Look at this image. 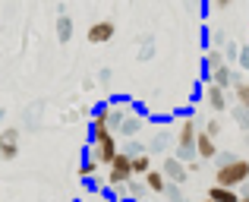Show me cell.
<instances>
[{
  "label": "cell",
  "instance_id": "obj_2",
  "mask_svg": "<svg viewBox=\"0 0 249 202\" xmlns=\"http://www.w3.org/2000/svg\"><path fill=\"white\" fill-rule=\"evenodd\" d=\"M196 139H199V127H196V120H183L180 129H177V142H174V155L183 161V165L196 158Z\"/></svg>",
  "mask_w": 249,
  "mask_h": 202
},
{
  "label": "cell",
  "instance_id": "obj_8",
  "mask_svg": "<svg viewBox=\"0 0 249 202\" xmlns=\"http://www.w3.org/2000/svg\"><path fill=\"white\" fill-rule=\"evenodd\" d=\"M161 174L167 177V184H177V186H180L183 180L189 177V174H186V165H183L177 155H167V158H164V165H161Z\"/></svg>",
  "mask_w": 249,
  "mask_h": 202
},
{
  "label": "cell",
  "instance_id": "obj_13",
  "mask_svg": "<svg viewBox=\"0 0 249 202\" xmlns=\"http://www.w3.org/2000/svg\"><path fill=\"white\" fill-rule=\"evenodd\" d=\"M212 202H240V190H227V186H208V193H205Z\"/></svg>",
  "mask_w": 249,
  "mask_h": 202
},
{
  "label": "cell",
  "instance_id": "obj_20",
  "mask_svg": "<svg viewBox=\"0 0 249 202\" xmlns=\"http://www.w3.org/2000/svg\"><path fill=\"white\" fill-rule=\"evenodd\" d=\"M95 174H98V161L91 158L89 152H85V161H82V165H79V177H85V180H91V177H95Z\"/></svg>",
  "mask_w": 249,
  "mask_h": 202
},
{
  "label": "cell",
  "instance_id": "obj_16",
  "mask_svg": "<svg viewBox=\"0 0 249 202\" xmlns=\"http://www.w3.org/2000/svg\"><path fill=\"white\" fill-rule=\"evenodd\" d=\"M54 25H57V41L67 44L70 38H73V19H70V16H57Z\"/></svg>",
  "mask_w": 249,
  "mask_h": 202
},
{
  "label": "cell",
  "instance_id": "obj_28",
  "mask_svg": "<svg viewBox=\"0 0 249 202\" xmlns=\"http://www.w3.org/2000/svg\"><path fill=\"white\" fill-rule=\"evenodd\" d=\"M214 10L224 13V10H231V3H227V0H218V3H214Z\"/></svg>",
  "mask_w": 249,
  "mask_h": 202
},
{
  "label": "cell",
  "instance_id": "obj_6",
  "mask_svg": "<svg viewBox=\"0 0 249 202\" xmlns=\"http://www.w3.org/2000/svg\"><path fill=\"white\" fill-rule=\"evenodd\" d=\"M107 114H110V104H101V108L91 114V127H89L91 142H101V139H107V136H114L110 127H107Z\"/></svg>",
  "mask_w": 249,
  "mask_h": 202
},
{
  "label": "cell",
  "instance_id": "obj_9",
  "mask_svg": "<svg viewBox=\"0 0 249 202\" xmlns=\"http://www.w3.org/2000/svg\"><path fill=\"white\" fill-rule=\"evenodd\" d=\"M205 82H212V86H218V89H224V92H231L233 89V82H237V73H233L231 67H218V70H212V73H205Z\"/></svg>",
  "mask_w": 249,
  "mask_h": 202
},
{
  "label": "cell",
  "instance_id": "obj_5",
  "mask_svg": "<svg viewBox=\"0 0 249 202\" xmlns=\"http://www.w3.org/2000/svg\"><path fill=\"white\" fill-rule=\"evenodd\" d=\"M114 35H117V22L114 19H98V22H91L89 29H85L89 44H107Z\"/></svg>",
  "mask_w": 249,
  "mask_h": 202
},
{
  "label": "cell",
  "instance_id": "obj_27",
  "mask_svg": "<svg viewBox=\"0 0 249 202\" xmlns=\"http://www.w3.org/2000/svg\"><path fill=\"white\" fill-rule=\"evenodd\" d=\"M199 171H202V161H199V158L186 161V174H199Z\"/></svg>",
  "mask_w": 249,
  "mask_h": 202
},
{
  "label": "cell",
  "instance_id": "obj_4",
  "mask_svg": "<svg viewBox=\"0 0 249 202\" xmlns=\"http://www.w3.org/2000/svg\"><path fill=\"white\" fill-rule=\"evenodd\" d=\"M89 155L98 161V167H110L114 158L120 155V148H117V136H107V139H101V142H91Z\"/></svg>",
  "mask_w": 249,
  "mask_h": 202
},
{
  "label": "cell",
  "instance_id": "obj_32",
  "mask_svg": "<svg viewBox=\"0 0 249 202\" xmlns=\"http://www.w3.org/2000/svg\"><path fill=\"white\" fill-rule=\"evenodd\" d=\"M202 202H212V199H208V196H205V199H202Z\"/></svg>",
  "mask_w": 249,
  "mask_h": 202
},
{
  "label": "cell",
  "instance_id": "obj_1",
  "mask_svg": "<svg viewBox=\"0 0 249 202\" xmlns=\"http://www.w3.org/2000/svg\"><path fill=\"white\" fill-rule=\"evenodd\" d=\"M249 184V158H237L233 155L227 165H221L214 171V186H227V190H240Z\"/></svg>",
  "mask_w": 249,
  "mask_h": 202
},
{
  "label": "cell",
  "instance_id": "obj_3",
  "mask_svg": "<svg viewBox=\"0 0 249 202\" xmlns=\"http://www.w3.org/2000/svg\"><path fill=\"white\" fill-rule=\"evenodd\" d=\"M129 180H136L133 177V158L126 152H120L114 158V165L107 167V186H126Z\"/></svg>",
  "mask_w": 249,
  "mask_h": 202
},
{
  "label": "cell",
  "instance_id": "obj_14",
  "mask_svg": "<svg viewBox=\"0 0 249 202\" xmlns=\"http://www.w3.org/2000/svg\"><path fill=\"white\" fill-rule=\"evenodd\" d=\"M233 101L249 110V79H243V73H237V82H233Z\"/></svg>",
  "mask_w": 249,
  "mask_h": 202
},
{
  "label": "cell",
  "instance_id": "obj_29",
  "mask_svg": "<svg viewBox=\"0 0 249 202\" xmlns=\"http://www.w3.org/2000/svg\"><path fill=\"white\" fill-rule=\"evenodd\" d=\"M243 129H246V133H249V117H246V123H243Z\"/></svg>",
  "mask_w": 249,
  "mask_h": 202
},
{
  "label": "cell",
  "instance_id": "obj_26",
  "mask_svg": "<svg viewBox=\"0 0 249 202\" xmlns=\"http://www.w3.org/2000/svg\"><path fill=\"white\" fill-rule=\"evenodd\" d=\"M237 63H240L243 70H249V44H246V48H240V57H237Z\"/></svg>",
  "mask_w": 249,
  "mask_h": 202
},
{
  "label": "cell",
  "instance_id": "obj_31",
  "mask_svg": "<svg viewBox=\"0 0 249 202\" xmlns=\"http://www.w3.org/2000/svg\"><path fill=\"white\" fill-rule=\"evenodd\" d=\"M243 142H246V146H249V133H246V136H243Z\"/></svg>",
  "mask_w": 249,
  "mask_h": 202
},
{
  "label": "cell",
  "instance_id": "obj_25",
  "mask_svg": "<svg viewBox=\"0 0 249 202\" xmlns=\"http://www.w3.org/2000/svg\"><path fill=\"white\" fill-rule=\"evenodd\" d=\"M110 79H114V70H110V67H104L101 73H98V82H101V86H107Z\"/></svg>",
  "mask_w": 249,
  "mask_h": 202
},
{
  "label": "cell",
  "instance_id": "obj_24",
  "mask_svg": "<svg viewBox=\"0 0 249 202\" xmlns=\"http://www.w3.org/2000/svg\"><path fill=\"white\" fill-rule=\"evenodd\" d=\"M231 114H233V120H240V127H243V123H246V117H249V110H243V108L237 104V108H231Z\"/></svg>",
  "mask_w": 249,
  "mask_h": 202
},
{
  "label": "cell",
  "instance_id": "obj_11",
  "mask_svg": "<svg viewBox=\"0 0 249 202\" xmlns=\"http://www.w3.org/2000/svg\"><path fill=\"white\" fill-rule=\"evenodd\" d=\"M196 158H199V161L218 158V146H214V139H208L202 129H199V139H196Z\"/></svg>",
  "mask_w": 249,
  "mask_h": 202
},
{
  "label": "cell",
  "instance_id": "obj_18",
  "mask_svg": "<svg viewBox=\"0 0 249 202\" xmlns=\"http://www.w3.org/2000/svg\"><path fill=\"white\" fill-rule=\"evenodd\" d=\"M224 51L221 48H212V51H205V73H212V70H218V67H224Z\"/></svg>",
  "mask_w": 249,
  "mask_h": 202
},
{
  "label": "cell",
  "instance_id": "obj_30",
  "mask_svg": "<svg viewBox=\"0 0 249 202\" xmlns=\"http://www.w3.org/2000/svg\"><path fill=\"white\" fill-rule=\"evenodd\" d=\"M240 202H249V193H246V196H240Z\"/></svg>",
  "mask_w": 249,
  "mask_h": 202
},
{
  "label": "cell",
  "instance_id": "obj_23",
  "mask_svg": "<svg viewBox=\"0 0 249 202\" xmlns=\"http://www.w3.org/2000/svg\"><path fill=\"white\" fill-rule=\"evenodd\" d=\"M123 152H126V155H129V158H136V155H145V152H148V148H145V146H142V142H136V139H133V142H126V148H123Z\"/></svg>",
  "mask_w": 249,
  "mask_h": 202
},
{
  "label": "cell",
  "instance_id": "obj_21",
  "mask_svg": "<svg viewBox=\"0 0 249 202\" xmlns=\"http://www.w3.org/2000/svg\"><path fill=\"white\" fill-rule=\"evenodd\" d=\"M221 129H224V123H221L218 117H212V120H205V129H202V133H205L208 139H218V136H221Z\"/></svg>",
  "mask_w": 249,
  "mask_h": 202
},
{
  "label": "cell",
  "instance_id": "obj_10",
  "mask_svg": "<svg viewBox=\"0 0 249 202\" xmlns=\"http://www.w3.org/2000/svg\"><path fill=\"white\" fill-rule=\"evenodd\" d=\"M205 104L214 110V114H221V110L231 108V98H227L224 89H218V86H212V82H208V86H205Z\"/></svg>",
  "mask_w": 249,
  "mask_h": 202
},
{
  "label": "cell",
  "instance_id": "obj_12",
  "mask_svg": "<svg viewBox=\"0 0 249 202\" xmlns=\"http://www.w3.org/2000/svg\"><path fill=\"white\" fill-rule=\"evenodd\" d=\"M145 186H148V193H155V196L167 193V177L161 174V167H152V171L145 174Z\"/></svg>",
  "mask_w": 249,
  "mask_h": 202
},
{
  "label": "cell",
  "instance_id": "obj_15",
  "mask_svg": "<svg viewBox=\"0 0 249 202\" xmlns=\"http://www.w3.org/2000/svg\"><path fill=\"white\" fill-rule=\"evenodd\" d=\"M139 129H142V117L129 110L126 120H123V127L117 129V136H126V139H133V136H139Z\"/></svg>",
  "mask_w": 249,
  "mask_h": 202
},
{
  "label": "cell",
  "instance_id": "obj_22",
  "mask_svg": "<svg viewBox=\"0 0 249 202\" xmlns=\"http://www.w3.org/2000/svg\"><path fill=\"white\" fill-rule=\"evenodd\" d=\"M221 51H224V60H227V67H231V63H237V57H240V44H237V41H227Z\"/></svg>",
  "mask_w": 249,
  "mask_h": 202
},
{
  "label": "cell",
  "instance_id": "obj_7",
  "mask_svg": "<svg viewBox=\"0 0 249 202\" xmlns=\"http://www.w3.org/2000/svg\"><path fill=\"white\" fill-rule=\"evenodd\" d=\"M19 155V127H3L0 133V158L13 161Z\"/></svg>",
  "mask_w": 249,
  "mask_h": 202
},
{
  "label": "cell",
  "instance_id": "obj_19",
  "mask_svg": "<svg viewBox=\"0 0 249 202\" xmlns=\"http://www.w3.org/2000/svg\"><path fill=\"white\" fill-rule=\"evenodd\" d=\"M126 193L133 196V202H142V199H145V193H148L145 180H129V184H126Z\"/></svg>",
  "mask_w": 249,
  "mask_h": 202
},
{
  "label": "cell",
  "instance_id": "obj_17",
  "mask_svg": "<svg viewBox=\"0 0 249 202\" xmlns=\"http://www.w3.org/2000/svg\"><path fill=\"white\" fill-rule=\"evenodd\" d=\"M148 171H152V155H148V152L145 155H136V158H133V177L136 180H139V177L145 180Z\"/></svg>",
  "mask_w": 249,
  "mask_h": 202
}]
</instances>
